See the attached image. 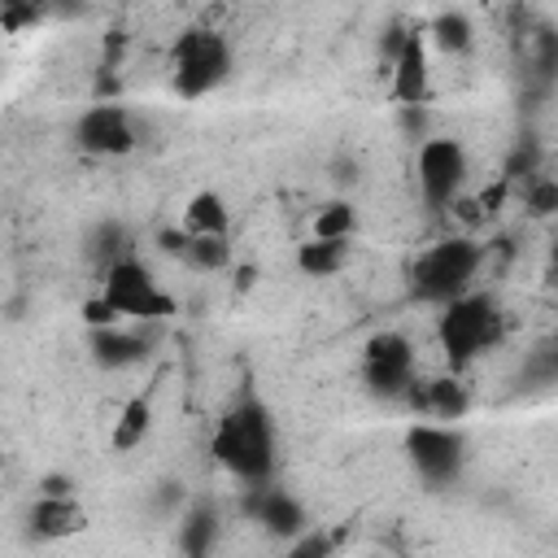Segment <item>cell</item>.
<instances>
[{
	"mask_svg": "<svg viewBox=\"0 0 558 558\" xmlns=\"http://www.w3.org/2000/svg\"><path fill=\"white\" fill-rule=\"evenodd\" d=\"M209 453H214V462L222 471H231L248 488L270 484V475H275V423H270V410L257 397H240L218 418V427L209 436Z\"/></svg>",
	"mask_w": 558,
	"mask_h": 558,
	"instance_id": "1",
	"label": "cell"
},
{
	"mask_svg": "<svg viewBox=\"0 0 558 558\" xmlns=\"http://www.w3.org/2000/svg\"><path fill=\"white\" fill-rule=\"evenodd\" d=\"M231 74V44L209 26H187L170 44V87L183 100H201L218 92Z\"/></svg>",
	"mask_w": 558,
	"mask_h": 558,
	"instance_id": "2",
	"label": "cell"
},
{
	"mask_svg": "<svg viewBox=\"0 0 558 558\" xmlns=\"http://www.w3.org/2000/svg\"><path fill=\"white\" fill-rule=\"evenodd\" d=\"M480 262H484V248H480L475 240L449 235V240L432 244V248L414 262V270H410V292H414L418 301L449 305V301H458V296L471 292Z\"/></svg>",
	"mask_w": 558,
	"mask_h": 558,
	"instance_id": "3",
	"label": "cell"
},
{
	"mask_svg": "<svg viewBox=\"0 0 558 558\" xmlns=\"http://www.w3.org/2000/svg\"><path fill=\"white\" fill-rule=\"evenodd\" d=\"M436 336H440V349L449 357V366H466L475 362L484 349H493L501 340V314H497V301L484 296V292H466L458 301H449L440 310V323H436Z\"/></svg>",
	"mask_w": 558,
	"mask_h": 558,
	"instance_id": "4",
	"label": "cell"
},
{
	"mask_svg": "<svg viewBox=\"0 0 558 558\" xmlns=\"http://www.w3.org/2000/svg\"><path fill=\"white\" fill-rule=\"evenodd\" d=\"M122 318L135 323H157L166 314H174V296L157 283V275L140 262V257H122L105 270V292H100Z\"/></svg>",
	"mask_w": 558,
	"mask_h": 558,
	"instance_id": "5",
	"label": "cell"
},
{
	"mask_svg": "<svg viewBox=\"0 0 558 558\" xmlns=\"http://www.w3.org/2000/svg\"><path fill=\"white\" fill-rule=\"evenodd\" d=\"M462 453H466V440L449 423H414L405 432V458H410V466L418 471L423 484H436L440 488V484L458 480Z\"/></svg>",
	"mask_w": 558,
	"mask_h": 558,
	"instance_id": "6",
	"label": "cell"
},
{
	"mask_svg": "<svg viewBox=\"0 0 558 558\" xmlns=\"http://www.w3.org/2000/svg\"><path fill=\"white\" fill-rule=\"evenodd\" d=\"M135 144H140L135 118L118 100H96L74 122V148L87 157H126Z\"/></svg>",
	"mask_w": 558,
	"mask_h": 558,
	"instance_id": "7",
	"label": "cell"
},
{
	"mask_svg": "<svg viewBox=\"0 0 558 558\" xmlns=\"http://www.w3.org/2000/svg\"><path fill=\"white\" fill-rule=\"evenodd\" d=\"M466 183V148L449 135H432L418 148V192L432 209H445L462 196Z\"/></svg>",
	"mask_w": 558,
	"mask_h": 558,
	"instance_id": "8",
	"label": "cell"
},
{
	"mask_svg": "<svg viewBox=\"0 0 558 558\" xmlns=\"http://www.w3.org/2000/svg\"><path fill=\"white\" fill-rule=\"evenodd\" d=\"M362 375L375 397H405L414 388V344L401 331H375L362 353Z\"/></svg>",
	"mask_w": 558,
	"mask_h": 558,
	"instance_id": "9",
	"label": "cell"
},
{
	"mask_svg": "<svg viewBox=\"0 0 558 558\" xmlns=\"http://www.w3.org/2000/svg\"><path fill=\"white\" fill-rule=\"evenodd\" d=\"M244 510L253 514V523H262V532L279 536V541H296L301 532H310V519H305V506L279 488V484H257L248 488V501Z\"/></svg>",
	"mask_w": 558,
	"mask_h": 558,
	"instance_id": "10",
	"label": "cell"
},
{
	"mask_svg": "<svg viewBox=\"0 0 558 558\" xmlns=\"http://www.w3.org/2000/svg\"><path fill=\"white\" fill-rule=\"evenodd\" d=\"M427 31H405L397 57H392V100L401 109H423L427 105Z\"/></svg>",
	"mask_w": 558,
	"mask_h": 558,
	"instance_id": "11",
	"label": "cell"
},
{
	"mask_svg": "<svg viewBox=\"0 0 558 558\" xmlns=\"http://www.w3.org/2000/svg\"><path fill=\"white\" fill-rule=\"evenodd\" d=\"M31 532L35 541H70L87 532V510L78 497H39L31 506Z\"/></svg>",
	"mask_w": 558,
	"mask_h": 558,
	"instance_id": "12",
	"label": "cell"
},
{
	"mask_svg": "<svg viewBox=\"0 0 558 558\" xmlns=\"http://www.w3.org/2000/svg\"><path fill=\"white\" fill-rule=\"evenodd\" d=\"M218 510L209 501H192L183 514H179V527H174V545L183 558H214L218 549Z\"/></svg>",
	"mask_w": 558,
	"mask_h": 558,
	"instance_id": "13",
	"label": "cell"
},
{
	"mask_svg": "<svg viewBox=\"0 0 558 558\" xmlns=\"http://www.w3.org/2000/svg\"><path fill=\"white\" fill-rule=\"evenodd\" d=\"M148 357V336L126 331V327H109V331H92V362L105 371H126L140 366Z\"/></svg>",
	"mask_w": 558,
	"mask_h": 558,
	"instance_id": "14",
	"label": "cell"
},
{
	"mask_svg": "<svg viewBox=\"0 0 558 558\" xmlns=\"http://www.w3.org/2000/svg\"><path fill=\"white\" fill-rule=\"evenodd\" d=\"M405 397H410L423 414H432V418H462L466 405H471V401H466V388H462L458 379H449V375H445V379H427L423 388L414 384Z\"/></svg>",
	"mask_w": 558,
	"mask_h": 558,
	"instance_id": "15",
	"label": "cell"
},
{
	"mask_svg": "<svg viewBox=\"0 0 558 558\" xmlns=\"http://www.w3.org/2000/svg\"><path fill=\"white\" fill-rule=\"evenodd\" d=\"M183 231L187 235H227L231 231V209H227V201L218 196V192H196L192 201H187V209H183Z\"/></svg>",
	"mask_w": 558,
	"mask_h": 558,
	"instance_id": "16",
	"label": "cell"
},
{
	"mask_svg": "<svg viewBox=\"0 0 558 558\" xmlns=\"http://www.w3.org/2000/svg\"><path fill=\"white\" fill-rule=\"evenodd\" d=\"M349 266V240H305L296 248V270L310 279H331Z\"/></svg>",
	"mask_w": 558,
	"mask_h": 558,
	"instance_id": "17",
	"label": "cell"
},
{
	"mask_svg": "<svg viewBox=\"0 0 558 558\" xmlns=\"http://www.w3.org/2000/svg\"><path fill=\"white\" fill-rule=\"evenodd\" d=\"M148 427H153V392H140V397H131L126 405H122V414H118V423H113V449L118 453H131V449H140L144 445V436H148Z\"/></svg>",
	"mask_w": 558,
	"mask_h": 558,
	"instance_id": "18",
	"label": "cell"
},
{
	"mask_svg": "<svg viewBox=\"0 0 558 558\" xmlns=\"http://www.w3.org/2000/svg\"><path fill=\"white\" fill-rule=\"evenodd\" d=\"M427 44H436L440 52L449 57H462L471 44H475V26L462 9H440L432 22H427Z\"/></svg>",
	"mask_w": 558,
	"mask_h": 558,
	"instance_id": "19",
	"label": "cell"
},
{
	"mask_svg": "<svg viewBox=\"0 0 558 558\" xmlns=\"http://www.w3.org/2000/svg\"><path fill=\"white\" fill-rule=\"evenodd\" d=\"M357 231V209L349 201H327L314 214V240H353Z\"/></svg>",
	"mask_w": 558,
	"mask_h": 558,
	"instance_id": "20",
	"label": "cell"
},
{
	"mask_svg": "<svg viewBox=\"0 0 558 558\" xmlns=\"http://www.w3.org/2000/svg\"><path fill=\"white\" fill-rule=\"evenodd\" d=\"M183 262L196 270H222L231 262V244H227V235H187Z\"/></svg>",
	"mask_w": 558,
	"mask_h": 558,
	"instance_id": "21",
	"label": "cell"
},
{
	"mask_svg": "<svg viewBox=\"0 0 558 558\" xmlns=\"http://www.w3.org/2000/svg\"><path fill=\"white\" fill-rule=\"evenodd\" d=\"M523 209L532 218H554L558 214V179L536 174L532 183H523Z\"/></svg>",
	"mask_w": 558,
	"mask_h": 558,
	"instance_id": "22",
	"label": "cell"
},
{
	"mask_svg": "<svg viewBox=\"0 0 558 558\" xmlns=\"http://www.w3.org/2000/svg\"><path fill=\"white\" fill-rule=\"evenodd\" d=\"M536 166H541V148H536L532 140H519V144H514V153H510V157H506V166H501V179H506V183H514V179L532 183V179L541 174Z\"/></svg>",
	"mask_w": 558,
	"mask_h": 558,
	"instance_id": "23",
	"label": "cell"
},
{
	"mask_svg": "<svg viewBox=\"0 0 558 558\" xmlns=\"http://www.w3.org/2000/svg\"><path fill=\"white\" fill-rule=\"evenodd\" d=\"M336 554V532H323V527H310L292 541V554L288 558H331Z\"/></svg>",
	"mask_w": 558,
	"mask_h": 558,
	"instance_id": "24",
	"label": "cell"
},
{
	"mask_svg": "<svg viewBox=\"0 0 558 558\" xmlns=\"http://www.w3.org/2000/svg\"><path fill=\"white\" fill-rule=\"evenodd\" d=\"M523 375H527L532 384H558V344L549 340L545 349H536V353L527 357V366H523Z\"/></svg>",
	"mask_w": 558,
	"mask_h": 558,
	"instance_id": "25",
	"label": "cell"
},
{
	"mask_svg": "<svg viewBox=\"0 0 558 558\" xmlns=\"http://www.w3.org/2000/svg\"><path fill=\"white\" fill-rule=\"evenodd\" d=\"M83 323H87L92 331H109V327L122 323V314H118L105 296H92V301H83Z\"/></svg>",
	"mask_w": 558,
	"mask_h": 558,
	"instance_id": "26",
	"label": "cell"
},
{
	"mask_svg": "<svg viewBox=\"0 0 558 558\" xmlns=\"http://www.w3.org/2000/svg\"><path fill=\"white\" fill-rule=\"evenodd\" d=\"M536 65H541V74H558V35L554 31L536 35Z\"/></svg>",
	"mask_w": 558,
	"mask_h": 558,
	"instance_id": "27",
	"label": "cell"
},
{
	"mask_svg": "<svg viewBox=\"0 0 558 558\" xmlns=\"http://www.w3.org/2000/svg\"><path fill=\"white\" fill-rule=\"evenodd\" d=\"M35 17H39V9H31V4H17V0H4L0 4V26L4 31H17V26L35 22Z\"/></svg>",
	"mask_w": 558,
	"mask_h": 558,
	"instance_id": "28",
	"label": "cell"
},
{
	"mask_svg": "<svg viewBox=\"0 0 558 558\" xmlns=\"http://www.w3.org/2000/svg\"><path fill=\"white\" fill-rule=\"evenodd\" d=\"M506 192H510V183L497 174V183L493 187H484L475 201H480V209H484V218H493V214H501V201H506Z\"/></svg>",
	"mask_w": 558,
	"mask_h": 558,
	"instance_id": "29",
	"label": "cell"
},
{
	"mask_svg": "<svg viewBox=\"0 0 558 558\" xmlns=\"http://www.w3.org/2000/svg\"><path fill=\"white\" fill-rule=\"evenodd\" d=\"M70 488H74V484H70L65 475H44V480H39V497H74Z\"/></svg>",
	"mask_w": 558,
	"mask_h": 558,
	"instance_id": "30",
	"label": "cell"
},
{
	"mask_svg": "<svg viewBox=\"0 0 558 558\" xmlns=\"http://www.w3.org/2000/svg\"><path fill=\"white\" fill-rule=\"evenodd\" d=\"M253 279H257V270H253V266H244V270L235 275V288L244 292V288H253Z\"/></svg>",
	"mask_w": 558,
	"mask_h": 558,
	"instance_id": "31",
	"label": "cell"
},
{
	"mask_svg": "<svg viewBox=\"0 0 558 558\" xmlns=\"http://www.w3.org/2000/svg\"><path fill=\"white\" fill-rule=\"evenodd\" d=\"M549 270L558 275V244H554V253H549Z\"/></svg>",
	"mask_w": 558,
	"mask_h": 558,
	"instance_id": "32",
	"label": "cell"
},
{
	"mask_svg": "<svg viewBox=\"0 0 558 558\" xmlns=\"http://www.w3.org/2000/svg\"><path fill=\"white\" fill-rule=\"evenodd\" d=\"M554 344H558V331H554Z\"/></svg>",
	"mask_w": 558,
	"mask_h": 558,
	"instance_id": "33",
	"label": "cell"
}]
</instances>
